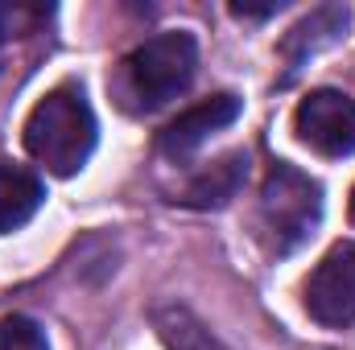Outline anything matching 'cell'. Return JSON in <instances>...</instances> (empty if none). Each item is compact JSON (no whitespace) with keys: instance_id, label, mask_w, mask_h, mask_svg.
<instances>
[{"instance_id":"obj_11","label":"cell","mask_w":355,"mask_h":350,"mask_svg":"<svg viewBox=\"0 0 355 350\" xmlns=\"http://www.w3.org/2000/svg\"><path fill=\"white\" fill-rule=\"evenodd\" d=\"M0 350H50L46 334L29 317H4L0 322Z\"/></svg>"},{"instance_id":"obj_3","label":"cell","mask_w":355,"mask_h":350,"mask_svg":"<svg viewBox=\"0 0 355 350\" xmlns=\"http://www.w3.org/2000/svg\"><path fill=\"white\" fill-rule=\"evenodd\" d=\"M128 87L145 107H157L190 87L198 66V46L190 33H157L128 54Z\"/></svg>"},{"instance_id":"obj_4","label":"cell","mask_w":355,"mask_h":350,"mask_svg":"<svg viewBox=\"0 0 355 350\" xmlns=\"http://www.w3.org/2000/svg\"><path fill=\"white\" fill-rule=\"evenodd\" d=\"M293 132L322 157H347L355 153V103L331 87L310 91L293 111Z\"/></svg>"},{"instance_id":"obj_5","label":"cell","mask_w":355,"mask_h":350,"mask_svg":"<svg viewBox=\"0 0 355 350\" xmlns=\"http://www.w3.org/2000/svg\"><path fill=\"white\" fill-rule=\"evenodd\" d=\"M306 313L331 330H343L355 322V243H335L310 272Z\"/></svg>"},{"instance_id":"obj_2","label":"cell","mask_w":355,"mask_h":350,"mask_svg":"<svg viewBox=\"0 0 355 350\" xmlns=\"http://www.w3.org/2000/svg\"><path fill=\"white\" fill-rule=\"evenodd\" d=\"M322 219V185L289 161H277L261 185V227L277 256L297 252Z\"/></svg>"},{"instance_id":"obj_12","label":"cell","mask_w":355,"mask_h":350,"mask_svg":"<svg viewBox=\"0 0 355 350\" xmlns=\"http://www.w3.org/2000/svg\"><path fill=\"white\" fill-rule=\"evenodd\" d=\"M37 12H29V8H17V4H0V50L8 46V37L25 25V21H33Z\"/></svg>"},{"instance_id":"obj_1","label":"cell","mask_w":355,"mask_h":350,"mask_svg":"<svg viewBox=\"0 0 355 350\" xmlns=\"http://www.w3.org/2000/svg\"><path fill=\"white\" fill-rule=\"evenodd\" d=\"M25 149L50 174L71 177L87 165L95 149V116L75 83L46 91L25 120Z\"/></svg>"},{"instance_id":"obj_9","label":"cell","mask_w":355,"mask_h":350,"mask_svg":"<svg viewBox=\"0 0 355 350\" xmlns=\"http://www.w3.org/2000/svg\"><path fill=\"white\" fill-rule=\"evenodd\" d=\"M343 33H347V8H339V4H327V8L310 12L306 21H297V25L289 29V37L281 42V54H285V58L297 66V62H306L310 54H318V50L335 46Z\"/></svg>"},{"instance_id":"obj_6","label":"cell","mask_w":355,"mask_h":350,"mask_svg":"<svg viewBox=\"0 0 355 350\" xmlns=\"http://www.w3.org/2000/svg\"><path fill=\"white\" fill-rule=\"evenodd\" d=\"M236 120H240V99L227 95V91H223V95H211V99L186 107L178 120H170V124L162 128L157 149H162L166 157H186V153H194L202 140H211L215 132H223V128L236 124Z\"/></svg>"},{"instance_id":"obj_13","label":"cell","mask_w":355,"mask_h":350,"mask_svg":"<svg viewBox=\"0 0 355 350\" xmlns=\"http://www.w3.org/2000/svg\"><path fill=\"white\" fill-rule=\"evenodd\" d=\"M352 219H355V194H352Z\"/></svg>"},{"instance_id":"obj_8","label":"cell","mask_w":355,"mask_h":350,"mask_svg":"<svg viewBox=\"0 0 355 350\" xmlns=\"http://www.w3.org/2000/svg\"><path fill=\"white\" fill-rule=\"evenodd\" d=\"M244 177H248V153H227V157L211 161L202 174L190 177L182 202H186V206H202V210H207V206H223V202H232V198L240 194Z\"/></svg>"},{"instance_id":"obj_10","label":"cell","mask_w":355,"mask_h":350,"mask_svg":"<svg viewBox=\"0 0 355 350\" xmlns=\"http://www.w3.org/2000/svg\"><path fill=\"white\" fill-rule=\"evenodd\" d=\"M153 330H157V338H162L166 350H227L186 305H178V301L153 309Z\"/></svg>"},{"instance_id":"obj_7","label":"cell","mask_w":355,"mask_h":350,"mask_svg":"<svg viewBox=\"0 0 355 350\" xmlns=\"http://www.w3.org/2000/svg\"><path fill=\"white\" fill-rule=\"evenodd\" d=\"M42 202H46V185H42V177L29 174L25 165L0 161V235L25 227V223L37 214Z\"/></svg>"}]
</instances>
